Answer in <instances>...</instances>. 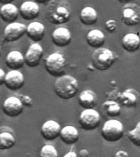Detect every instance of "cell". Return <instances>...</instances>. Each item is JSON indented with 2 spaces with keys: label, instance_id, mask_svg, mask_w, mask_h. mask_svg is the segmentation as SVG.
<instances>
[{
  "label": "cell",
  "instance_id": "obj_22",
  "mask_svg": "<svg viewBox=\"0 0 140 157\" xmlns=\"http://www.w3.org/2000/svg\"><path fill=\"white\" fill-rule=\"evenodd\" d=\"M120 101L125 107H134L138 104L139 93L134 88H128L120 95Z\"/></svg>",
  "mask_w": 140,
  "mask_h": 157
},
{
  "label": "cell",
  "instance_id": "obj_27",
  "mask_svg": "<svg viewBox=\"0 0 140 157\" xmlns=\"http://www.w3.org/2000/svg\"><path fill=\"white\" fill-rule=\"evenodd\" d=\"M39 157H59L57 150L52 145L47 144L39 151Z\"/></svg>",
  "mask_w": 140,
  "mask_h": 157
},
{
  "label": "cell",
  "instance_id": "obj_17",
  "mask_svg": "<svg viewBox=\"0 0 140 157\" xmlns=\"http://www.w3.org/2000/svg\"><path fill=\"white\" fill-rule=\"evenodd\" d=\"M121 45L128 52H134L140 48V37L135 33H128L122 38Z\"/></svg>",
  "mask_w": 140,
  "mask_h": 157
},
{
  "label": "cell",
  "instance_id": "obj_1",
  "mask_svg": "<svg viewBox=\"0 0 140 157\" xmlns=\"http://www.w3.org/2000/svg\"><path fill=\"white\" fill-rule=\"evenodd\" d=\"M71 15L72 8L66 0H51L47 6L46 17L52 24H66L70 21Z\"/></svg>",
  "mask_w": 140,
  "mask_h": 157
},
{
  "label": "cell",
  "instance_id": "obj_23",
  "mask_svg": "<svg viewBox=\"0 0 140 157\" xmlns=\"http://www.w3.org/2000/svg\"><path fill=\"white\" fill-rule=\"evenodd\" d=\"M98 12L91 6H87V7H84L80 13V20L81 23L86 26H90V25H94L98 21Z\"/></svg>",
  "mask_w": 140,
  "mask_h": 157
},
{
  "label": "cell",
  "instance_id": "obj_29",
  "mask_svg": "<svg viewBox=\"0 0 140 157\" xmlns=\"http://www.w3.org/2000/svg\"><path fill=\"white\" fill-rule=\"evenodd\" d=\"M20 98H21V100L23 105H26V106H31L32 103H33V101H32V99L29 98V96L21 95L20 97Z\"/></svg>",
  "mask_w": 140,
  "mask_h": 157
},
{
  "label": "cell",
  "instance_id": "obj_25",
  "mask_svg": "<svg viewBox=\"0 0 140 157\" xmlns=\"http://www.w3.org/2000/svg\"><path fill=\"white\" fill-rule=\"evenodd\" d=\"M103 107L107 115L111 118L118 117L121 111V108L119 103L115 101H107L103 103Z\"/></svg>",
  "mask_w": 140,
  "mask_h": 157
},
{
  "label": "cell",
  "instance_id": "obj_18",
  "mask_svg": "<svg viewBox=\"0 0 140 157\" xmlns=\"http://www.w3.org/2000/svg\"><path fill=\"white\" fill-rule=\"evenodd\" d=\"M97 94L90 89L82 91L79 95V105L84 109H93L97 104Z\"/></svg>",
  "mask_w": 140,
  "mask_h": 157
},
{
  "label": "cell",
  "instance_id": "obj_16",
  "mask_svg": "<svg viewBox=\"0 0 140 157\" xmlns=\"http://www.w3.org/2000/svg\"><path fill=\"white\" fill-rule=\"evenodd\" d=\"M45 34V26L39 21H33L27 25L26 35L32 41L38 43L41 41Z\"/></svg>",
  "mask_w": 140,
  "mask_h": 157
},
{
  "label": "cell",
  "instance_id": "obj_32",
  "mask_svg": "<svg viewBox=\"0 0 140 157\" xmlns=\"http://www.w3.org/2000/svg\"><path fill=\"white\" fill-rule=\"evenodd\" d=\"M79 157H88L89 156V152L87 149H81L80 150V151H79L78 154Z\"/></svg>",
  "mask_w": 140,
  "mask_h": 157
},
{
  "label": "cell",
  "instance_id": "obj_33",
  "mask_svg": "<svg viewBox=\"0 0 140 157\" xmlns=\"http://www.w3.org/2000/svg\"><path fill=\"white\" fill-rule=\"evenodd\" d=\"M62 157H79V156H78V155L76 154V152L71 151L67 152L66 154L64 155Z\"/></svg>",
  "mask_w": 140,
  "mask_h": 157
},
{
  "label": "cell",
  "instance_id": "obj_19",
  "mask_svg": "<svg viewBox=\"0 0 140 157\" xmlns=\"http://www.w3.org/2000/svg\"><path fill=\"white\" fill-rule=\"evenodd\" d=\"M80 133L76 127L72 125H66L61 128L60 138L66 145H73L78 142Z\"/></svg>",
  "mask_w": 140,
  "mask_h": 157
},
{
  "label": "cell",
  "instance_id": "obj_28",
  "mask_svg": "<svg viewBox=\"0 0 140 157\" xmlns=\"http://www.w3.org/2000/svg\"><path fill=\"white\" fill-rule=\"evenodd\" d=\"M105 27L109 33H114L117 28V24L115 20L111 19L105 22Z\"/></svg>",
  "mask_w": 140,
  "mask_h": 157
},
{
  "label": "cell",
  "instance_id": "obj_36",
  "mask_svg": "<svg viewBox=\"0 0 140 157\" xmlns=\"http://www.w3.org/2000/svg\"><path fill=\"white\" fill-rule=\"evenodd\" d=\"M120 2H122V3H125V4H126V3H130V2H132L133 0H118Z\"/></svg>",
  "mask_w": 140,
  "mask_h": 157
},
{
  "label": "cell",
  "instance_id": "obj_13",
  "mask_svg": "<svg viewBox=\"0 0 140 157\" xmlns=\"http://www.w3.org/2000/svg\"><path fill=\"white\" fill-rule=\"evenodd\" d=\"M25 78L23 74L17 70H11L6 75L4 85L12 91H17L23 87Z\"/></svg>",
  "mask_w": 140,
  "mask_h": 157
},
{
  "label": "cell",
  "instance_id": "obj_31",
  "mask_svg": "<svg viewBox=\"0 0 140 157\" xmlns=\"http://www.w3.org/2000/svg\"><path fill=\"white\" fill-rule=\"evenodd\" d=\"M6 75H7V74L5 73V71L2 69H0V85H3L4 84Z\"/></svg>",
  "mask_w": 140,
  "mask_h": 157
},
{
  "label": "cell",
  "instance_id": "obj_5",
  "mask_svg": "<svg viewBox=\"0 0 140 157\" xmlns=\"http://www.w3.org/2000/svg\"><path fill=\"white\" fill-rule=\"evenodd\" d=\"M124 125L120 120L111 119L106 121L101 129V135L103 139L108 142H115L124 136Z\"/></svg>",
  "mask_w": 140,
  "mask_h": 157
},
{
  "label": "cell",
  "instance_id": "obj_15",
  "mask_svg": "<svg viewBox=\"0 0 140 157\" xmlns=\"http://www.w3.org/2000/svg\"><path fill=\"white\" fill-rule=\"evenodd\" d=\"M5 63L8 68L11 70H17L22 68L25 62V56L20 51L12 50L9 52L5 58Z\"/></svg>",
  "mask_w": 140,
  "mask_h": 157
},
{
  "label": "cell",
  "instance_id": "obj_3",
  "mask_svg": "<svg viewBox=\"0 0 140 157\" xmlns=\"http://www.w3.org/2000/svg\"><path fill=\"white\" fill-rule=\"evenodd\" d=\"M115 61V55L111 50L106 48H99L94 50L92 55L93 67L98 71H107Z\"/></svg>",
  "mask_w": 140,
  "mask_h": 157
},
{
  "label": "cell",
  "instance_id": "obj_21",
  "mask_svg": "<svg viewBox=\"0 0 140 157\" xmlns=\"http://www.w3.org/2000/svg\"><path fill=\"white\" fill-rule=\"evenodd\" d=\"M86 41L88 46H90L91 48L95 49L103 48L106 42L105 34L99 29H92L90 31H88L86 35Z\"/></svg>",
  "mask_w": 140,
  "mask_h": 157
},
{
  "label": "cell",
  "instance_id": "obj_20",
  "mask_svg": "<svg viewBox=\"0 0 140 157\" xmlns=\"http://www.w3.org/2000/svg\"><path fill=\"white\" fill-rule=\"evenodd\" d=\"M20 11L13 3H7L2 5L0 8L1 19L6 23H12L17 19Z\"/></svg>",
  "mask_w": 140,
  "mask_h": 157
},
{
  "label": "cell",
  "instance_id": "obj_10",
  "mask_svg": "<svg viewBox=\"0 0 140 157\" xmlns=\"http://www.w3.org/2000/svg\"><path fill=\"white\" fill-rule=\"evenodd\" d=\"M24 105L21 98L12 96L7 98L2 104V111L5 115L11 118H16L19 116L23 111Z\"/></svg>",
  "mask_w": 140,
  "mask_h": 157
},
{
  "label": "cell",
  "instance_id": "obj_2",
  "mask_svg": "<svg viewBox=\"0 0 140 157\" xmlns=\"http://www.w3.org/2000/svg\"><path fill=\"white\" fill-rule=\"evenodd\" d=\"M54 92L62 100H70L75 98L79 92V83L75 77L69 75L59 77L53 86Z\"/></svg>",
  "mask_w": 140,
  "mask_h": 157
},
{
  "label": "cell",
  "instance_id": "obj_8",
  "mask_svg": "<svg viewBox=\"0 0 140 157\" xmlns=\"http://www.w3.org/2000/svg\"><path fill=\"white\" fill-rule=\"evenodd\" d=\"M26 25L23 23H9L3 30V38L6 41L9 43L18 41L25 34H26Z\"/></svg>",
  "mask_w": 140,
  "mask_h": 157
},
{
  "label": "cell",
  "instance_id": "obj_26",
  "mask_svg": "<svg viewBox=\"0 0 140 157\" xmlns=\"http://www.w3.org/2000/svg\"><path fill=\"white\" fill-rule=\"evenodd\" d=\"M128 137L133 144L136 147H140V121L133 129L128 132Z\"/></svg>",
  "mask_w": 140,
  "mask_h": 157
},
{
  "label": "cell",
  "instance_id": "obj_7",
  "mask_svg": "<svg viewBox=\"0 0 140 157\" xmlns=\"http://www.w3.org/2000/svg\"><path fill=\"white\" fill-rule=\"evenodd\" d=\"M121 21L127 26H134L140 23V6L130 2L126 3L121 10Z\"/></svg>",
  "mask_w": 140,
  "mask_h": 157
},
{
  "label": "cell",
  "instance_id": "obj_14",
  "mask_svg": "<svg viewBox=\"0 0 140 157\" xmlns=\"http://www.w3.org/2000/svg\"><path fill=\"white\" fill-rule=\"evenodd\" d=\"M21 17L25 21H33L39 17L40 9L38 3L34 1H25L19 8Z\"/></svg>",
  "mask_w": 140,
  "mask_h": 157
},
{
  "label": "cell",
  "instance_id": "obj_12",
  "mask_svg": "<svg viewBox=\"0 0 140 157\" xmlns=\"http://www.w3.org/2000/svg\"><path fill=\"white\" fill-rule=\"evenodd\" d=\"M72 35L71 31L66 27L56 28L52 33V41L55 46L64 48L71 44Z\"/></svg>",
  "mask_w": 140,
  "mask_h": 157
},
{
  "label": "cell",
  "instance_id": "obj_4",
  "mask_svg": "<svg viewBox=\"0 0 140 157\" xmlns=\"http://www.w3.org/2000/svg\"><path fill=\"white\" fill-rule=\"evenodd\" d=\"M66 68V61L63 54L55 52L50 54L45 60V69L52 77L59 78L64 75Z\"/></svg>",
  "mask_w": 140,
  "mask_h": 157
},
{
  "label": "cell",
  "instance_id": "obj_6",
  "mask_svg": "<svg viewBox=\"0 0 140 157\" xmlns=\"http://www.w3.org/2000/svg\"><path fill=\"white\" fill-rule=\"evenodd\" d=\"M101 115L94 109H84L79 116L80 127L84 131H93L99 127Z\"/></svg>",
  "mask_w": 140,
  "mask_h": 157
},
{
  "label": "cell",
  "instance_id": "obj_9",
  "mask_svg": "<svg viewBox=\"0 0 140 157\" xmlns=\"http://www.w3.org/2000/svg\"><path fill=\"white\" fill-rule=\"evenodd\" d=\"M44 56V49L38 43H34L29 47L25 54V62L28 67L34 68L39 66Z\"/></svg>",
  "mask_w": 140,
  "mask_h": 157
},
{
  "label": "cell",
  "instance_id": "obj_24",
  "mask_svg": "<svg viewBox=\"0 0 140 157\" xmlns=\"http://www.w3.org/2000/svg\"><path fill=\"white\" fill-rule=\"evenodd\" d=\"M17 142L15 135L11 132L2 131L0 133V150H9L14 147Z\"/></svg>",
  "mask_w": 140,
  "mask_h": 157
},
{
  "label": "cell",
  "instance_id": "obj_34",
  "mask_svg": "<svg viewBox=\"0 0 140 157\" xmlns=\"http://www.w3.org/2000/svg\"><path fill=\"white\" fill-rule=\"evenodd\" d=\"M14 0H0V2L2 3V5L7 4V3H12Z\"/></svg>",
  "mask_w": 140,
  "mask_h": 157
},
{
  "label": "cell",
  "instance_id": "obj_30",
  "mask_svg": "<svg viewBox=\"0 0 140 157\" xmlns=\"http://www.w3.org/2000/svg\"><path fill=\"white\" fill-rule=\"evenodd\" d=\"M114 157H130L127 151H125L124 150H120L115 153Z\"/></svg>",
  "mask_w": 140,
  "mask_h": 157
},
{
  "label": "cell",
  "instance_id": "obj_11",
  "mask_svg": "<svg viewBox=\"0 0 140 157\" xmlns=\"http://www.w3.org/2000/svg\"><path fill=\"white\" fill-rule=\"evenodd\" d=\"M61 128L59 123L55 120H47L41 126V135L47 141H52L60 137Z\"/></svg>",
  "mask_w": 140,
  "mask_h": 157
},
{
  "label": "cell",
  "instance_id": "obj_35",
  "mask_svg": "<svg viewBox=\"0 0 140 157\" xmlns=\"http://www.w3.org/2000/svg\"><path fill=\"white\" fill-rule=\"evenodd\" d=\"M51 0H34V2H36L37 3H46V2H49Z\"/></svg>",
  "mask_w": 140,
  "mask_h": 157
}]
</instances>
